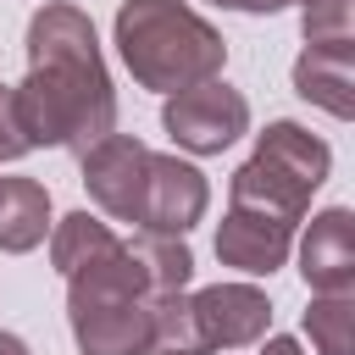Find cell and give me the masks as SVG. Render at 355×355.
I'll return each mask as SVG.
<instances>
[{"instance_id":"cell-2","label":"cell","mask_w":355,"mask_h":355,"mask_svg":"<svg viewBox=\"0 0 355 355\" xmlns=\"http://www.w3.org/2000/svg\"><path fill=\"white\" fill-rule=\"evenodd\" d=\"M116 50L128 72L155 94H183L194 83H211L227 61L222 33L183 0H122Z\"/></svg>"},{"instance_id":"cell-12","label":"cell","mask_w":355,"mask_h":355,"mask_svg":"<svg viewBox=\"0 0 355 355\" xmlns=\"http://www.w3.org/2000/svg\"><path fill=\"white\" fill-rule=\"evenodd\" d=\"M50 227V189L33 178H0V250L28 255Z\"/></svg>"},{"instance_id":"cell-16","label":"cell","mask_w":355,"mask_h":355,"mask_svg":"<svg viewBox=\"0 0 355 355\" xmlns=\"http://www.w3.org/2000/svg\"><path fill=\"white\" fill-rule=\"evenodd\" d=\"M305 333L316 344V355H349L355 338V300L349 294H316L305 311Z\"/></svg>"},{"instance_id":"cell-18","label":"cell","mask_w":355,"mask_h":355,"mask_svg":"<svg viewBox=\"0 0 355 355\" xmlns=\"http://www.w3.org/2000/svg\"><path fill=\"white\" fill-rule=\"evenodd\" d=\"M28 150L33 144H28V128H22V111H17V89L0 83V161H17Z\"/></svg>"},{"instance_id":"cell-10","label":"cell","mask_w":355,"mask_h":355,"mask_svg":"<svg viewBox=\"0 0 355 355\" xmlns=\"http://www.w3.org/2000/svg\"><path fill=\"white\" fill-rule=\"evenodd\" d=\"M294 250V222L283 216H266V211H250V205H227L222 227H216V255L222 266H239V272H277Z\"/></svg>"},{"instance_id":"cell-7","label":"cell","mask_w":355,"mask_h":355,"mask_svg":"<svg viewBox=\"0 0 355 355\" xmlns=\"http://www.w3.org/2000/svg\"><path fill=\"white\" fill-rule=\"evenodd\" d=\"M205 205H211L205 178H200L189 161L150 150V183H144V222H139V227H144V233H172V239H183V233L205 216Z\"/></svg>"},{"instance_id":"cell-11","label":"cell","mask_w":355,"mask_h":355,"mask_svg":"<svg viewBox=\"0 0 355 355\" xmlns=\"http://www.w3.org/2000/svg\"><path fill=\"white\" fill-rule=\"evenodd\" d=\"M355 50L349 39L338 44H305L300 61H294V94L322 105L327 116H349L355 111Z\"/></svg>"},{"instance_id":"cell-1","label":"cell","mask_w":355,"mask_h":355,"mask_svg":"<svg viewBox=\"0 0 355 355\" xmlns=\"http://www.w3.org/2000/svg\"><path fill=\"white\" fill-rule=\"evenodd\" d=\"M17 111L28 128V144L50 150H89L116 128V94L100 61L94 22L50 0L28 17V78L17 83Z\"/></svg>"},{"instance_id":"cell-17","label":"cell","mask_w":355,"mask_h":355,"mask_svg":"<svg viewBox=\"0 0 355 355\" xmlns=\"http://www.w3.org/2000/svg\"><path fill=\"white\" fill-rule=\"evenodd\" d=\"M300 33L305 44H338L349 39V22H355V6L349 0H300Z\"/></svg>"},{"instance_id":"cell-14","label":"cell","mask_w":355,"mask_h":355,"mask_svg":"<svg viewBox=\"0 0 355 355\" xmlns=\"http://www.w3.org/2000/svg\"><path fill=\"white\" fill-rule=\"evenodd\" d=\"M111 244H116V233H111L100 216L72 211V216H61V227H55V239H50V261H55V272H61V277H72L83 261L105 255Z\"/></svg>"},{"instance_id":"cell-21","label":"cell","mask_w":355,"mask_h":355,"mask_svg":"<svg viewBox=\"0 0 355 355\" xmlns=\"http://www.w3.org/2000/svg\"><path fill=\"white\" fill-rule=\"evenodd\" d=\"M0 355H28V344L17 333H0Z\"/></svg>"},{"instance_id":"cell-6","label":"cell","mask_w":355,"mask_h":355,"mask_svg":"<svg viewBox=\"0 0 355 355\" xmlns=\"http://www.w3.org/2000/svg\"><path fill=\"white\" fill-rule=\"evenodd\" d=\"M144 183H150V150L133 133H105L83 150V189L89 200L116 222H144Z\"/></svg>"},{"instance_id":"cell-4","label":"cell","mask_w":355,"mask_h":355,"mask_svg":"<svg viewBox=\"0 0 355 355\" xmlns=\"http://www.w3.org/2000/svg\"><path fill=\"white\" fill-rule=\"evenodd\" d=\"M327 166H333V150H327L311 128H300V122H272V128L255 139V155L233 172L227 205H250V211L300 222L305 205H311V194L327 183Z\"/></svg>"},{"instance_id":"cell-3","label":"cell","mask_w":355,"mask_h":355,"mask_svg":"<svg viewBox=\"0 0 355 355\" xmlns=\"http://www.w3.org/2000/svg\"><path fill=\"white\" fill-rule=\"evenodd\" d=\"M150 283L122 239L67 277V322L83 355H150Z\"/></svg>"},{"instance_id":"cell-13","label":"cell","mask_w":355,"mask_h":355,"mask_svg":"<svg viewBox=\"0 0 355 355\" xmlns=\"http://www.w3.org/2000/svg\"><path fill=\"white\" fill-rule=\"evenodd\" d=\"M128 255L139 261V272H144V283H150V300L183 294L189 277H194V255H189V244L172 239V233H139V239H128Z\"/></svg>"},{"instance_id":"cell-15","label":"cell","mask_w":355,"mask_h":355,"mask_svg":"<svg viewBox=\"0 0 355 355\" xmlns=\"http://www.w3.org/2000/svg\"><path fill=\"white\" fill-rule=\"evenodd\" d=\"M150 316H155L150 355H211V344H205V333H200V322H194L189 294H161V300L150 305Z\"/></svg>"},{"instance_id":"cell-19","label":"cell","mask_w":355,"mask_h":355,"mask_svg":"<svg viewBox=\"0 0 355 355\" xmlns=\"http://www.w3.org/2000/svg\"><path fill=\"white\" fill-rule=\"evenodd\" d=\"M216 6H233V11H277L283 0H216Z\"/></svg>"},{"instance_id":"cell-22","label":"cell","mask_w":355,"mask_h":355,"mask_svg":"<svg viewBox=\"0 0 355 355\" xmlns=\"http://www.w3.org/2000/svg\"><path fill=\"white\" fill-rule=\"evenodd\" d=\"M283 6H288V0H283Z\"/></svg>"},{"instance_id":"cell-9","label":"cell","mask_w":355,"mask_h":355,"mask_svg":"<svg viewBox=\"0 0 355 355\" xmlns=\"http://www.w3.org/2000/svg\"><path fill=\"white\" fill-rule=\"evenodd\" d=\"M300 277L311 283V294L355 288V216L344 205H327L322 216H311V227L300 239Z\"/></svg>"},{"instance_id":"cell-8","label":"cell","mask_w":355,"mask_h":355,"mask_svg":"<svg viewBox=\"0 0 355 355\" xmlns=\"http://www.w3.org/2000/svg\"><path fill=\"white\" fill-rule=\"evenodd\" d=\"M189 305H194V322H200L211 355L216 349H244L272 327V305L250 283H211V288L189 294Z\"/></svg>"},{"instance_id":"cell-20","label":"cell","mask_w":355,"mask_h":355,"mask_svg":"<svg viewBox=\"0 0 355 355\" xmlns=\"http://www.w3.org/2000/svg\"><path fill=\"white\" fill-rule=\"evenodd\" d=\"M261 355H305V349H300L294 338H266V349H261Z\"/></svg>"},{"instance_id":"cell-5","label":"cell","mask_w":355,"mask_h":355,"mask_svg":"<svg viewBox=\"0 0 355 355\" xmlns=\"http://www.w3.org/2000/svg\"><path fill=\"white\" fill-rule=\"evenodd\" d=\"M161 122H166V133H172L189 155H222V150L250 128V100H244L233 83L211 78V83H194V89L172 94L166 111H161Z\"/></svg>"}]
</instances>
